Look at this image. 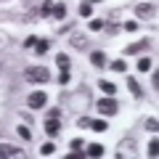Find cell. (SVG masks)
Instances as JSON below:
<instances>
[{
    "label": "cell",
    "instance_id": "6da1fadb",
    "mask_svg": "<svg viewBox=\"0 0 159 159\" xmlns=\"http://www.w3.org/2000/svg\"><path fill=\"white\" fill-rule=\"evenodd\" d=\"M24 80H29V82H48L51 80V72L45 66H29L24 72Z\"/></svg>",
    "mask_w": 159,
    "mask_h": 159
},
{
    "label": "cell",
    "instance_id": "7a4b0ae2",
    "mask_svg": "<svg viewBox=\"0 0 159 159\" xmlns=\"http://www.w3.org/2000/svg\"><path fill=\"white\" fill-rule=\"evenodd\" d=\"M117 109H119V103L114 101V98H101V101H98V111H101V114H106V117L117 114Z\"/></svg>",
    "mask_w": 159,
    "mask_h": 159
},
{
    "label": "cell",
    "instance_id": "3957f363",
    "mask_svg": "<svg viewBox=\"0 0 159 159\" xmlns=\"http://www.w3.org/2000/svg\"><path fill=\"white\" fill-rule=\"evenodd\" d=\"M45 101H48L45 93H43V90H34V93H29L27 106H29V109H43V106H45Z\"/></svg>",
    "mask_w": 159,
    "mask_h": 159
},
{
    "label": "cell",
    "instance_id": "277c9868",
    "mask_svg": "<svg viewBox=\"0 0 159 159\" xmlns=\"http://www.w3.org/2000/svg\"><path fill=\"white\" fill-rule=\"evenodd\" d=\"M0 157L16 159V157H24V151H21V148H13V146H0Z\"/></svg>",
    "mask_w": 159,
    "mask_h": 159
},
{
    "label": "cell",
    "instance_id": "5b68a950",
    "mask_svg": "<svg viewBox=\"0 0 159 159\" xmlns=\"http://www.w3.org/2000/svg\"><path fill=\"white\" fill-rule=\"evenodd\" d=\"M135 13L141 19H151L157 11H154V6H148V3H141V6H135Z\"/></svg>",
    "mask_w": 159,
    "mask_h": 159
},
{
    "label": "cell",
    "instance_id": "8992f818",
    "mask_svg": "<svg viewBox=\"0 0 159 159\" xmlns=\"http://www.w3.org/2000/svg\"><path fill=\"white\" fill-rule=\"evenodd\" d=\"M58 130H61V125H58V117H48V122H45V133H48V135H58Z\"/></svg>",
    "mask_w": 159,
    "mask_h": 159
},
{
    "label": "cell",
    "instance_id": "52a82bcc",
    "mask_svg": "<svg viewBox=\"0 0 159 159\" xmlns=\"http://www.w3.org/2000/svg\"><path fill=\"white\" fill-rule=\"evenodd\" d=\"M127 88H130V93H133L135 98H143V90H141V85H138L135 77H127Z\"/></svg>",
    "mask_w": 159,
    "mask_h": 159
},
{
    "label": "cell",
    "instance_id": "ba28073f",
    "mask_svg": "<svg viewBox=\"0 0 159 159\" xmlns=\"http://www.w3.org/2000/svg\"><path fill=\"white\" fill-rule=\"evenodd\" d=\"M146 48H148V40H141V43H135V45H130V48H127V56H135V53L146 51Z\"/></svg>",
    "mask_w": 159,
    "mask_h": 159
},
{
    "label": "cell",
    "instance_id": "9c48e42d",
    "mask_svg": "<svg viewBox=\"0 0 159 159\" xmlns=\"http://www.w3.org/2000/svg\"><path fill=\"white\" fill-rule=\"evenodd\" d=\"M98 88H101L106 96H114V90H117V85H114V82H109V80H101V82H98Z\"/></svg>",
    "mask_w": 159,
    "mask_h": 159
},
{
    "label": "cell",
    "instance_id": "30bf717a",
    "mask_svg": "<svg viewBox=\"0 0 159 159\" xmlns=\"http://www.w3.org/2000/svg\"><path fill=\"white\" fill-rule=\"evenodd\" d=\"M90 64H93V66H103V64H106V56H103L101 51L90 53Z\"/></svg>",
    "mask_w": 159,
    "mask_h": 159
},
{
    "label": "cell",
    "instance_id": "8fae6325",
    "mask_svg": "<svg viewBox=\"0 0 159 159\" xmlns=\"http://www.w3.org/2000/svg\"><path fill=\"white\" fill-rule=\"evenodd\" d=\"M88 157H103V146L101 143H90L88 146Z\"/></svg>",
    "mask_w": 159,
    "mask_h": 159
},
{
    "label": "cell",
    "instance_id": "7c38bea8",
    "mask_svg": "<svg viewBox=\"0 0 159 159\" xmlns=\"http://www.w3.org/2000/svg\"><path fill=\"white\" fill-rule=\"evenodd\" d=\"M56 64L61 66V72H66V69H69V64H72V61H69V56H66V53H58V56H56Z\"/></svg>",
    "mask_w": 159,
    "mask_h": 159
},
{
    "label": "cell",
    "instance_id": "4fadbf2b",
    "mask_svg": "<svg viewBox=\"0 0 159 159\" xmlns=\"http://www.w3.org/2000/svg\"><path fill=\"white\" fill-rule=\"evenodd\" d=\"M53 16L64 19V16H66V6H64V3H53Z\"/></svg>",
    "mask_w": 159,
    "mask_h": 159
},
{
    "label": "cell",
    "instance_id": "5bb4252c",
    "mask_svg": "<svg viewBox=\"0 0 159 159\" xmlns=\"http://www.w3.org/2000/svg\"><path fill=\"white\" fill-rule=\"evenodd\" d=\"M133 146H135L133 141H122V146H119V154H117V157H125V154H133Z\"/></svg>",
    "mask_w": 159,
    "mask_h": 159
},
{
    "label": "cell",
    "instance_id": "9a60e30c",
    "mask_svg": "<svg viewBox=\"0 0 159 159\" xmlns=\"http://www.w3.org/2000/svg\"><path fill=\"white\" fill-rule=\"evenodd\" d=\"M72 45H74V48H77V51H82V48H85V45H88V40H85V37H82V34H74V37H72Z\"/></svg>",
    "mask_w": 159,
    "mask_h": 159
},
{
    "label": "cell",
    "instance_id": "2e32d148",
    "mask_svg": "<svg viewBox=\"0 0 159 159\" xmlns=\"http://www.w3.org/2000/svg\"><path fill=\"white\" fill-rule=\"evenodd\" d=\"M34 53H37V56H43V53L48 51V40H37V43H34V48H32Z\"/></svg>",
    "mask_w": 159,
    "mask_h": 159
},
{
    "label": "cell",
    "instance_id": "e0dca14e",
    "mask_svg": "<svg viewBox=\"0 0 159 159\" xmlns=\"http://www.w3.org/2000/svg\"><path fill=\"white\" fill-rule=\"evenodd\" d=\"M106 122H103V119H96V122H90V130H96V133H106Z\"/></svg>",
    "mask_w": 159,
    "mask_h": 159
},
{
    "label": "cell",
    "instance_id": "ac0fdd59",
    "mask_svg": "<svg viewBox=\"0 0 159 159\" xmlns=\"http://www.w3.org/2000/svg\"><path fill=\"white\" fill-rule=\"evenodd\" d=\"M151 66H154V64H151V58H146V56H143L141 61H138V69H141V72H148Z\"/></svg>",
    "mask_w": 159,
    "mask_h": 159
},
{
    "label": "cell",
    "instance_id": "d6986e66",
    "mask_svg": "<svg viewBox=\"0 0 159 159\" xmlns=\"http://www.w3.org/2000/svg\"><path fill=\"white\" fill-rule=\"evenodd\" d=\"M53 151H56V146H53V143H43V148H40V154H43V157H51Z\"/></svg>",
    "mask_w": 159,
    "mask_h": 159
},
{
    "label": "cell",
    "instance_id": "ffe728a7",
    "mask_svg": "<svg viewBox=\"0 0 159 159\" xmlns=\"http://www.w3.org/2000/svg\"><path fill=\"white\" fill-rule=\"evenodd\" d=\"M40 13H43V16L53 13V0H45V3H43V8H40Z\"/></svg>",
    "mask_w": 159,
    "mask_h": 159
},
{
    "label": "cell",
    "instance_id": "44dd1931",
    "mask_svg": "<svg viewBox=\"0 0 159 159\" xmlns=\"http://www.w3.org/2000/svg\"><path fill=\"white\" fill-rule=\"evenodd\" d=\"M157 127H159V119H157V117H151V119H146V130H151V133H157Z\"/></svg>",
    "mask_w": 159,
    "mask_h": 159
},
{
    "label": "cell",
    "instance_id": "7402d4cb",
    "mask_svg": "<svg viewBox=\"0 0 159 159\" xmlns=\"http://www.w3.org/2000/svg\"><path fill=\"white\" fill-rule=\"evenodd\" d=\"M93 13V6L90 3H82V6H80V16H90Z\"/></svg>",
    "mask_w": 159,
    "mask_h": 159
},
{
    "label": "cell",
    "instance_id": "603a6c76",
    "mask_svg": "<svg viewBox=\"0 0 159 159\" xmlns=\"http://www.w3.org/2000/svg\"><path fill=\"white\" fill-rule=\"evenodd\" d=\"M157 151H159V141L154 138V141L148 143V157H157Z\"/></svg>",
    "mask_w": 159,
    "mask_h": 159
},
{
    "label": "cell",
    "instance_id": "cb8c5ba5",
    "mask_svg": "<svg viewBox=\"0 0 159 159\" xmlns=\"http://www.w3.org/2000/svg\"><path fill=\"white\" fill-rule=\"evenodd\" d=\"M111 69H114V72H125V69H127V64L117 58V61H111Z\"/></svg>",
    "mask_w": 159,
    "mask_h": 159
},
{
    "label": "cell",
    "instance_id": "d4e9b609",
    "mask_svg": "<svg viewBox=\"0 0 159 159\" xmlns=\"http://www.w3.org/2000/svg\"><path fill=\"white\" fill-rule=\"evenodd\" d=\"M90 29H93V32H101V29H103V21H101V19H93V21H90Z\"/></svg>",
    "mask_w": 159,
    "mask_h": 159
},
{
    "label": "cell",
    "instance_id": "484cf974",
    "mask_svg": "<svg viewBox=\"0 0 159 159\" xmlns=\"http://www.w3.org/2000/svg\"><path fill=\"white\" fill-rule=\"evenodd\" d=\"M19 135H21V138H24V141H29V138H32V133H29V130H27V127H19Z\"/></svg>",
    "mask_w": 159,
    "mask_h": 159
},
{
    "label": "cell",
    "instance_id": "4316f807",
    "mask_svg": "<svg viewBox=\"0 0 159 159\" xmlns=\"http://www.w3.org/2000/svg\"><path fill=\"white\" fill-rule=\"evenodd\" d=\"M69 146H72V148H74V151H72V154H80V148H82V141H72V143H69Z\"/></svg>",
    "mask_w": 159,
    "mask_h": 159
},
{
    "label": "cell",
    "instance_id": "83f0119b",
    "mask_svg": "<svg viewBox=\"0 0 159 159\" xmlns=\"http://www.w3.org/2000/svg\"><path fill=\"white\" fill-rule=\"evenodd\" d=\"M77 125H80V127H90V119H88V117H80Z\"/></svg>",
    "mask_w": 159,
    "mask_h": 159
},
{
    "label": "cell",
    "instance_id": "f1b7e54d",
    "mask_svg": "<svg viewBox=\"0 0 159 159\" xmlns=\"http://www.w3.org/2000/svg\"><path fill=\"white\" fill-rule=\"evenodd\" d=\"M34 43H37V37H27L24 40V48H34Z\"/></svg>",
    "mask_w": 159,
    "mask_h": 159
},
{
    "label": "cell",
    "instance_id": "f546056e",
    "mask_svg": "<svg viewBox=\"0 0 159 159\" xmlns=\"http://www.w3.org/2000/svg\"><path fill=\"white\" fill-rule=\"evenodd\" d=\"M125 29H127V32H135L138 24H135V21H127V24H125Z\"/></svg>",
    "mask_w": 159,
    "mask_h": 159
},
{
    "label": "cell",
    "instance_id": "4dcf8cb0",
    "mask_svg": "<svg viewBox=\"0 0 159 159\" xmlns=\"http://www.w3.org/2000/svg\"><path fill=\"white\" fill-rule=\"evenodd\" d=\"M66 82H69V69H66V72H61V85H66Z\"/></svg>",
    "mask_w": 159,
    "mask_h": 159
},
{
    "label": "cell",
    "instance_id": "1f68e13d",
    "mask_svg": "<svg viewBox=\"0 0 159 159\" xmlns=\"http://www.w3.org/2000/svg\"><path fill=\"white\" fill-rule=\"evenodd\" d=\"M90 3H98V0H90Z\"/></svg>",
    "mask_w": 159,
    "mask_h": 159
}]
</instances>
